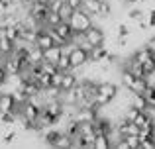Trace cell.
<instances>
[{"instance_id": "obj_2", "label": "cell", "mask_w": 155, "mask_h": 149, "mask_svg": "<svg viewBox=\"0 0 155 149\" xmlns=\"http://www.w3.org/2000/svg\"><path fill=\"white\" fill-rule=\"evenodd\" d=\"M71 26H73V30H77V31H87L88 28L94 24V18H92L88 12H84L83 8L81 10H75V14L71 16Z\"/></svg>"}, {"instance_id": "obj_13", "label": "cell", "mask_w": 155, "mask_h": 149, "mask_svg": "<svg viewBox=\"0 0 155 149\" xmlns=\"http://www.w3.org/2000/svg\"><path fill=\"white\" fill-rule=\"evenodd\" d=\"M132 35V28H130V22H122L118 24L116 28V37H130Z\"/></svg>"}, {"instance_id": "obj_20", "label": "cell", "mask_w": 155, "mask_h": 149, "mask_svg": "<svg viewBox=\"0 0 155 149\" xmlns=\"http://www.w3.org/2000/svg\"><path fill=\"white\" fill-rule=\"evenodd\" d=\"M6 79H8V73H6V69L0 65V88H2V84H4V83H6Z\"/></svg>"}, {"instance_id": "obj_5", "label": "cell", "mask_w": 155, "mask_h": 149, "mask_svg": "<svg viewBox=\"0 0 155 149\" xmlns=\"http://www.w3.org/2000/svg\"><path fill=\"white\" fill-rule=\"evenodd\" d=\"M43 108L39 106L38 102H34V100H28V102L20 104V112H22L24 116H26L28 120H31V122H35V120L39 118V114H41Z\"/></svg>"}, {"instance_id": "obj_4", "label": "cell", "mask_w": 155, "mask_h": 149, "mask_svg": "<svg viewBox=\"0 0 155 149\" xmlns=\"http://www.w3.org/2000/svg\"><path fill=\"white\" fill-rule=\"evenodd\" d=\"M84 35H87V41L91 43L92 47H96V45H104V43H106V31H104L102 24H98V22L92 24V26L88 28L87 31H84Z\"/></svg>"}, {"instance_id": "obj_8", "label": "cell", "mask_w": 155, "mask_h": 149, "mask_svg": "<svg viewBox=\"0 0 155 149\" xmlns=\"http://www.w3.org/2000/svg\"><path fill=\"white\" fill-rule=\"evenodd\" d=\"M145 14H147V10L140 8L137 4H134V6H130L128 10H126V14H124V16H126V20H128V22H134V24H136V22H140V20L143 18Z\"/></svg>"}, {"instance_id": "obj_9", "label": "cell", "mask_w": 155, "mask_h": 149, "mask_svg": "<svg viewBox=\"0 0 155 149\" xmlns=\"http://www.w3.org/2000/svg\"><path fill=\"white\" fill-rule=\"evenodd\" d=\"M45 51V61H51V63H55L57 65V61H59L61 57H63V45H51L49 49H43Z\"/></svg>"}, {"instance_id": "obj_3", "label": "cell", "mask_w": 155, "mask_h": 149, "mask_svg": "<svg viewBox=\"0 0 155 149\" xmlns=\"http://www.w3.org/2000/svg\"><path fill=\"white\" fill-rule=\"evenodd\" d=\"M69 57H71V63H73V69H83L84 65L91 63V51L84 49L81 45H75L71 51H69Z\"/></svg>"}, {"instance_id": "obj_14", "label": "cell", "mask_w": 155, "mask_h": 149, "mask_svg": "<svg viewBox=\"0 0 155 149\" xmlns=\"http://www.w3.org/2000/svg\"><path fill=\"white\" fill-rule=\"evenodd\" d=\"M96 149H112V141L106 134L96 135Z\"/></svg>"}, {"instance_id": "obj_1", "label": "cell", "mask_w": 155, "mask_h": 149, "mask_svg": "<svg viewBox=\"0 0 155 149\" xmlns=\"http://www.w3.org/2000/svg\"><path fill=\"white\" fill-rule=\"evenodd\" d=\"M120 83L114 80H98V92H96V104L98 106H110L112 100L120 92Z\"/></svg>"}, {"instance_id": "obj_16", "label": "cell", "mask_w": 155, "mask_h": 149, "mask_svg": "<svg viewBox=\"0 0 155 149\" xmlns=\"http://www.w3.org/2000/svg\"><path fill=\"white\" fill-rule=\"evenodd\" d=\"M143 71H145V75H147V76L155 75V55L143 61Z\"/></svg>"}, {"instance_id": "obj_6", "label": "cell", "mask_w": 155, "mask_h": 149, "mask_svg": "<svg viewBox=\"0 0 155 149\" xmlns=\"http://www.w3.org/2000/svg\"><path fill=\"white\" fill-rule=\"evenodd\" d=\"M16 110H18V102H16L14 92H0V114Z\"/></svg>"}, {"instance_id": "obj_11", "label": "cell", "mask_w": 155, "mask_h": 149, "mask_svg": "<svg viewBox=\"0 0 155 149\" xmlns=\"http://www.w3.org/2000/svg\"><path fill=\"white\" fill-rule=\"evenodd\" d=\"M14 49H16V41L14 39H10L8 35L0 37V53L10 55V53H14Z\"/></svg>"}, {"instance_id": "obj_15", "label": "cell", "mask_w": 155, "mask_h": 149, "mask_svg": "<svg viewBox=\"0 0 155 149\" xmlns=\"http://www.w3.org/2000/svg\"><path fill=\"white\" fill-rule=\"evenodd\" d=\"M45 22H47V26H49V28H55L57 26V24H61V22H63V18H61V14H59V12H47V20H45Z\"/></svg>"}, {"instance_id": "obj_10", "label": "cell", "mask_w": 155, "mask_h": 149, "mask_svg": "<svg viewBox=\"0 0 155 149\" xmlns=\"http://www.w3.org/2000/svg\"><path fill=\"white\" fill-rule=\"evenodd\" d=\"M100 8H102V0H84V4H83V10L88 12L92 18H96V16H98Z\"/></svg>"}, {"instance_id": "obj_7", "label": "cell", "mask_w": 155, "mask_h": 149, "mask_svg": "<svg viewBox=\"0 0 155 149\" xmlns=\"http://www.w3.org/2000/svg\"><path fill=\"white\" fill-rule=\"evenodd\" d=\"M35 45H39L41 49H49L51 45H55V39H53L49 30H39L38 39H35Z\"/></svg>"}, {"instance_id": "obj_12", "label": "cell", "mask_w": 155, "mask_h": 149, "mask_svg": "<svg viewBox=\"0 0 155 149\" xmlns=\"http://www.w3.org/2000/svg\"><path fill=\"white\" fill-rule=\"evenodd\" d=\"M57 67H59L61 73H67V71H73V63H71V57L69 53H63V57L57 61Z\"/></svg>"}, {"instance_id": "obj_18", "label": "cell", "mask_w": 155, "mask_h": 149, "mask_svg": "<svg viewBox=\"0 0 155 149\" xmlns=\"http://www.w3.org/2000/svg\"><path fill=\"white\" fill-rule=\"evenodd\" d=\"M145 18H147L149 26L155 28V8H149V10H147V14H145Z\"/></svg>"}, {"instance_id": "obj_17", "label": "cell", "mask_w": 155, "mask_h": 149, "mask_svg": "<svg viewBox=\"0 0 155 149\" xmlns=\"http://www.w3.org/2000/svg\"><path fill=\"white\" fill-rule=\"evenodd\" d=\"M59 14H61V18H63V20H71V16L75 14V8H73V6H69V4H67V0H65V4L61 6V10H59Z\"/></svg>"}, {"instance_id": "obj_19", "label": "cell", "mask_w": 155, "mask_h": 149, "mask_svg": "<svg viewBox=\"0 0 155 149\" xmlns=\"http://www.w3.org/2000/svg\"><path fill=\"white\" fill-rule=\"evenodd\" d=\"M67 4H69V6H73L75 10H81L83 4H84V0H67Z\"/></svg>"}]
</instances>
